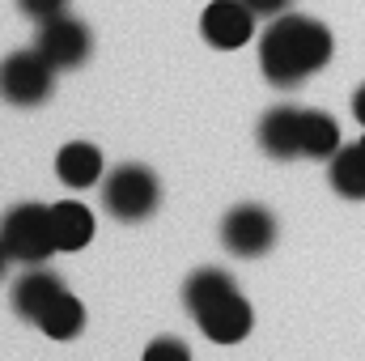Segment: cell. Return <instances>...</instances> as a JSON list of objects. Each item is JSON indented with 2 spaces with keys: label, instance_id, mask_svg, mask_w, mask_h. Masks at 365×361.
<instances>
[{
  "label": "cell",
  "instance_id": "cell-1",
  "mask_svg": "<svg viewBox=\"0 0 365 361\" xmlns=\"http://www.w3.org/2000/svg\"><path fill=\"white\" fill-rule=\"evenodd\" d=\"M331 51H336V39L319 17L284 9L259 39V68L272 86L289 90V86H302L314 73H323L331 64Z\"/></svg>",
  "mask_w": 365,
  "mask_h": 361
},
{
  "label": "cell",
  "instance_id": "cell-2",
  "mask_svg": "<svg viewBox=\"0 0 365 361\" xmlns=\"http://www.w3.org/2000/svg\"><path fill=\"white\" fill-rule=\"evenodd\" d=\"M0 243L9 251V260L34 268V264H47V255H56V230H51V204H13L0 221Z\"/></svg>",
  "mask_w": 365,
  "mask_h": 361
},
{
  "label": "cell",
  "instance_id": "cell-3",
  "mask_svg": "<svg viewBox=\"0 0 365 361\" xmlns=\"http://www.w3.org/2000/svg\"><path fill=\"white\" fill-rule=\"evenodd\" d=\"M98 191H102V208L115 221H128V225L153 217L158 204H162V183H158V175L149 166H136V162L115 166L110 175H102V187Z\"/></svg>",
  "mask_w": 365,
  "mask_h": 361
},
{
  "label": "cell",
  "instance_id": "cell-4",
  "mask_svg": "<svg viewBox=\"0 0 365 361\" xmlns=\"http://www.w3.org/2000/svg\"><path fill=\"white\" fill-rule=\"evenodd\" d=\"M56 73L38 51H13L0 60V98L9 106H43L56 90Z\"/></svg>",
  "mask_w": 365,
  "mask_h": 361
},
{
  "label": "cell",
  "instance_id": "cell-5",
  "mask_svg": "<svg viewBox=\"0 0 365 361\" xmlns=\"http://www.w3.org/2000/svg\"><path fill=\"white\" fill-rule=\"evenodd\" d=\"M34 51L51 64V68H81L93 51V34L81 17H68V13H56L47 21H38V39H34Z\"/></svg>",
  "mask_w": 365,
  "mask_h": 361
},
{
  "label": "cell",
  "instance_id": "cell-6",
  "mask_svg": "<svg viewBox=\"0 0 365 361\" xmlns=\"http://www.w3.org/2000/svg\"><path fill=\"white\" fill-rule=\"evenodd\" d=\"M221 243L238 260H259V255L272 251L276 243V217L264 204H238L221 221Z\"/></svg>",
  "mask_w": 365,
  "mask_h": 361
},
{
  "label": "cell",
  "instance_id": "cell-7",
  "mask_svg": "<svg viewBox=\"0 0 365 361\" xmlns=\"http://www.w3.org/2000/svg\"><path fill=\"white\" fill-rule=\"evenodd\" d=\"M255 9L247 0H212L204 13H200V34L208 47H221V51H234L242 43H251L255 34Z\"/></svg>",
  "mask_w": 365,
  "mask_h": 361
},
{
  "label": "cell",
  "instance_id": "cell-8",
  "mask_svg": "<svg viewBox=\"0 0 365 361\" xmlns=\"http://www.w3.org/2000/svg\"><path fill=\"white\" fill-rule=\"evenodd\" d=\"M195 323H200V332H204L212 345H238V340H247V336H251L255 310H251V302L234 289V293H225V298L208 302L204 310H195Z\"/></svg>",
  "mask_w": 365,
  "mask_h": 361
},
{
  "label": "cell",
  "instance_id": "cell-9",
  "mask_svg": "<svg viewBox=\"0 0 365 361\" xmlns=\"http://www.w3.org/2000/svg\"><path fill=\"white\" fill-rule=\"evenodd\" d=\"M302 106H272L264 119H259V145L268 158H302Z\"/></svg>",
  "mask_w": 365,
  "mask_h": 361
},
{
  "label": "cell",
  "instance_id": "cell-10",
  "mask_svg": "<svg viewBox=\"0 0 365 361\" xmlns=\"http://www.w3.org/2000/svg\"><path fill=\"white\" fill-rule=\"evenodd\" d=\"M60 293H64V280H60L51 268H38V264H34V268L13 285V310H17L21 319L38 323V315H43Z\"/></svg>",
  "mask_w": 365,
  "mask_h": 361
},
{
  "label": "cell",
  "instance_id": "cell-11",
  "mask_svg": "<svg viewBox=\"0 0 365 361\" xmlns=\"http://www.w3.org/2000/svg\"><path fill=\"white\" fill-rule=\"evenodd\" d=\"M56 175L64 187H93V183H102L106 175V166H102V153H98V145L90 141H68L60 153H56Z\"/></svg>",
  "mask_w": 365,
  "mask_h": 361
},
{
  "label": "cell",
  "instance_id": "cell-12",
  "mask_svg": "<svg viewBox=\"0 0 365 361\" xmlns=\"http://www.w3.org/2000/svg\"><path fill=\"white\" fill-rule=\"evenodd\" d=\"M51 230L60 251H81L93 243V213L81 200H56L51 204Z\"/></svg>",
  "mask_w": 365,
  "mask_h": 361
},
{
  "label": "cell",
  "instance_id": "cell-13",
  "mask_svg": "<svg viewBox=\"0 0 365 361\" xmlns=\"http://www.w3.org/2000/svg\"><path fill=\"white\" fill-rule=\"evenodd\" d=\"M331 187L344 200H365V145H340L331 153V171H327Z\"/></svg>",
  "mask_w": 365,
  "mask_h": 361
},
{
  "label": "cell",
  "instance_id": "cell-14",
  "mask_svg": "<svg viewBox=\"0 0 365 361\" xmlns=\"http://www.w3.org/2000/svg\"><path fill=\"white\" fill-rule=\"evenodd\" d=\"M38 327H43V336H51V340H73V336H81V327H86V306H81V298H73L68 289L38 315Z\"/></svg>",
  "mask_w": 365,
  "mask_h": 361
},
{
  "label": "cell",
  "instance_id": "cell-15",
  "mask_svg": "<svg viewBox=\"0 0 365 361\" xmlns=\"http://www.w3.org/2000/svg\"><path fill=\"white\" fill-rule=\"evenodd\" d=\"M340 149V123L327 111L302 115V158H331Z\"/></svg>",
  "mask_w": 365,
  "mask_h": 361
},
{
  "label": "cell",
  "instance_id": "cell-16",
  "mask_svg": "<svg viewBox=\"0 0 365 361\" xmlns=\"http://www.w3.org/2000/svg\"><path fill=\"white\" fill-rule=\"evenodd\" d=\"M238 285H234V276L225 268H200L187 276V285H182V302H187V310L195 315V310H204L208 302H217V298H225V293H234Z\"/></svg>",
  "mask_w": 365,
  "mask_h": 361
},
{
  "label": "cell",
  "instance_id": "cell-17",
  "mask_svg": "<svg viewBox=\"0 0 365 361\" xmlns=\"http://www.w3.org/2000/svg\"><path fill=\"white\" fill-rule=\"evenodd\" d=\"M145 361H191V349L175 336H162V340H153L145 349Z\"/></svg>",
  "mask_w": 365,
  "mask_h": 361
},
{
  "label": "cell",
  "instance_id": "cell-18",
  "mask_svg": "<svg viewBox=\"0 0 365 361\" xmlns=\"http://www.w3.org/2000/svg\"><path fill=\"white\" fill-rule=\"evenodd\" d=\"M17 9H21L26 17H34V21H47V17L64 13V9H68V0H17Z\"/></svg>",
  "mask_w": 365,
  "mask_h": 361
},
{
  "label": "cell",
  "instance_id": "cell-19",
  "mask_svg": "<svg viewBox=\"0 0 365 361\" xmlns=\"http://www.w3.org/2000/svg\"><path fill=\"white\" fill-rule=\"evenodd\" d=\"M247 4H251V9H255L259 17H280V13H284V9H289L293 0H247Z\"/></svg>",
  "mask_w": 365,
  "mask_h": 361
},
{
  "label": "cell",
  "instance_id": "cell-20",
  "mask_svg": "<svg viewBox=\"0 0 365 361\" xmlns=\"http://www.w3.org/2000/svg\"><path fill=\"white\" fill-rule=\"evenodd\" d=\"M353 119H357V123L365 128V86H361L357 93H353Z\"/></svg>",
  "mask_w": 365,
  "mask_h": 361
},
{
  "label": "cell",
  "instance_id": "cell-21",
  "mask_svg": "<svg viewBox=\"0 0 365 361\" xmlns=\"http://www.w3.org/2000/svg\"><path fill=\"white\" fill-rule=\"evenodd\" d=\"M4 268H9V251H4V243H0V276H4Z\"/></svg>",
  "mask_w": 365,
  "mask_h": 361
},
{
  "label": "cell",
  "instance_id": "cell-22",
  "mask_svg": "<svg viewBox=\"0 0 365 361\" xmlns=\"http://www.w3.org/2000/svg\"><path fill=\"white\" fill-rule=\"evenodd\" d=\"M361 145H365V136H361Z\"/></svg>",
  "mask_w": 365,
  "mask_h": 361
}]
</instances>
